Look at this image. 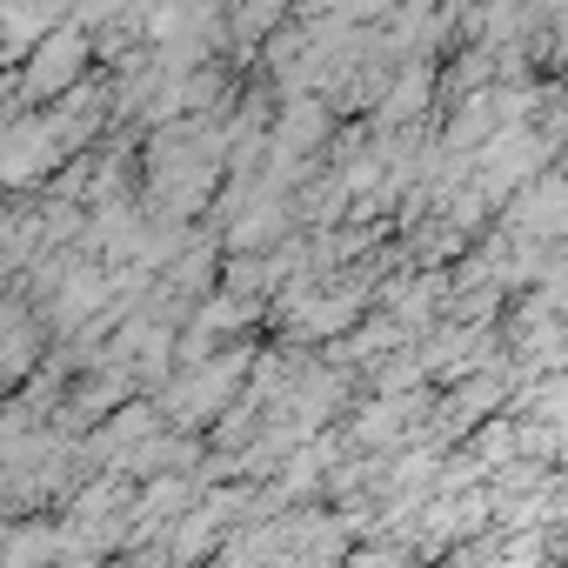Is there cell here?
<instances>
[{
  "label": "cell",
  "mask_w": 568,
  "mask_h": 568,
  "mask_svg": "<svg viewBox=\"0 0 568 568\" xmlns=\"http://www.w3.org/2000/svg\"><path fill=\"white\" fill-rule=\"evenodd\" d=\"M247 362H254V342L241 335V342H221L207 362L168 368V382L148 395V402H154V415H161V428H174V435H207V422L241 395Z\"/></svg>",
  "instance_id": "cell-1"
},
{
  "label": "cell",
  "mask_w": 568,
  "mask_h": 568,
  "mask_svg": "<svg viewBox=\"0 0 568 568\" xmlns=\"http://www.w3.org/2000/svg\"><path fill=\"white\" fill-rule=\"evenodd\" d=\"M61 141H54V121L48 108H21L8 114V128H0V187H8L14 201H34L54 174H61Z\"/></svg>",
  "instance_id": "cell-2"
},
{
  "label": "cell",
  "mask_w": 568,
  "mask_h": 568,
  "mask_svg": "<svg viewBox=\"0 0 568 568\" xmlns=\"http://www.w3.org/2000/svg\"><path fill=\"white\" fill-rule=\"evenodd\" d=\"M88 68H94L88 34L61 21L54 34H41V41L21 54V68H14V101H21V108H48V101H61L74 81H88Z\"/></svg>",
  "instance_id": "cell-3"
},
{
  "label": "cell",
  "mask_w": 568,
  "mask_h": 568,
  "mask_svg": "<svg viewBox=\"0 0 568 568\" xmlns=\"http://www.w3.org/2000/svg\"><path fill=\"white\" fill-rule=\"evenodd\" d=\"M214 281H221V241H214V227H194V234H187V247L154 274V288L194 308L201 295H214Z\"/></svg>",
  "instance_id": "cell-4"
},
{
  "label": "cell",
  "mask_w": 568,
  "mask_h": 568,
  "mask_svg": "<svg viewBox=\"0 0 568 568\" xmlns=\"http://www.w3.org/2000/svg\"><path fill=\"white\" fill-rule=\"evenodd\" d=\"M295 14V0H221V34L234 48V61H254V48ZM221 48V54H227Z\"/></svg>",
  "instance_id": "cell-5"
},
{
  "label": "cell",
  "mask_w": 568,
  "mask_h": 568,
  "mask_svg": "<svg viewBox=\"0 0 568 568\" xmlns=\"http://www.w3.org/2000/svg\"><path fill=\"white\" fill-rule=\"evenodd\" d=\"M0 568H61L54 521H0Z\"/></svg>",
  "instance_id": "cell-6"
},
{
  "label": "cell",
  "mask_w": 568,
  "mask_h": 568,
  "mask_svg": "<svg viewBox=\"0 0 568 568\" xmlns=\"http://www.w3.org/2000/svg\"><path fill=\"white\" fill-rule=\"evenodd\" d=\"M221 541H227V535H221V528H214V515H201V501H194V508L161 535V561H168V568H201Z\"/></svg>",
  "instance_id": "cell-7"
},
{
  "label": "cell",
  "mask_w": 568,
  "mask_h": 568,
  "mask_svg": "<svg viewBox=\"0 0 568 568\" xmlns=\"http://www.w3.org/2000/svg\"><path fill=\"white\" fill-rule=\"evenodd\" d=\"M368 375V388L375 395H408V388H422V362H415V342H402L395 355H382L375 368H362Z\"/></svg>",
  "instance_id": "cell-8"
},
{
  "label": "cell",
  "mask_w": 568,
  "mask_h": 568,
  "mask_svg": "<svg viewBox=\"0 0 568 568\" xmlns=\"http://www.w3.org/2000/svg\"><path fill=\"white\" fill-rule=\"evenodd\" d=\"M388 8H395V0H328V14H342V21H355V28H375Z\"/></svg>",
  "instance_id": "cell-9"
}]
</instances>
